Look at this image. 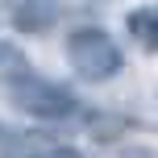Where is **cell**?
I'll use <instances>...</instances> for the list:
<instances>
[{"label":"cell","instance_id":"6da1fadb","mask_svg":"<svg viewBox=\"0 0 158 158\" xmlns=\"http://www.w3.org/2000/svg\"><path fill=\"white\" fill-rule=\"evenodd\" d=\"M67 63H71V71L79 79L104 83V79H112L125 67V54H121V46L112 42L108 29H100V25H79V29H71V38H67Z\"/></svg>","mask_w":158,"mask_h":158},{"label":"cell","instance_id":"7a4b0ae2","mask_svg":"<svg viewBox=\"0 0 158 158\" xmlns=\"http://www.w3.org/2000/svg\"><path fill=\"white\" fill-rule=\"evenodd\" d=\"M4 87H8V96H13V104H17L21 112H29V117H42V121H67V117L75 112V96L67 92V87L42 79V75L21 71V75L8 79Z\"/></svg>","mask_w":158,"mask_h":158},{"label":"cell","instance_id":"3957f363","mask_svg":"<svg viewBox=\"0 0 158 158\" xmlns=\"http://www.w3.org/2000/svg\"><path fill=\"white\" fill-rule=\"evenodd\" d=\"M21 33H46L54 25V0H0Z\"/></svg>","mask_w":158,"mask_h":158},{"label":"cell","instance_id":"277c9868","mask_svg":"<svg viewBox=\"0 0 158 158\" xmlns=\"http://www.w3.org/2000/svg\"><path fill=\"white\" fill-rule=\"evenodd\" d=\"M125 25H129V33H133L142 46L158 50V8H133V13L125 17Z\"/></svg>","mask_w":158,"mask_h":158},{"label":"cell","instance_id":"5b68a950","mask_svg":"<svg viewBox=\"0 0 158 158\" xmlns=\"http://www.w3.org/2000/svg\"><path fill=\"white\" fill-rule=\"evenodd\" d=\"M0 158H75L67 150H46V146H33V142H17V146H4Z\"/></svg>","mask_w":158,"mask_h":158}]
</instances>
